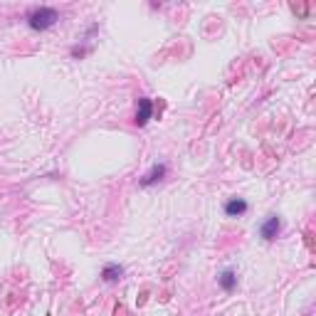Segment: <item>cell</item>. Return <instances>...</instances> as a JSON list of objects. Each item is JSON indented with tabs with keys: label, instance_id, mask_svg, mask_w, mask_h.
Masks as SVG:
<instances>
[{
	"label": "cell",
	"instance_id": "obj_1",
	"mask_svg": "<svg viewBox=\"0 0 316 316\" xmlns=\"http://www.w3.org/2000/svg\"><path fill=\"white\" fill-rule=\"evenodd\" d=\"M59 15H57L55 8H38V10H32L30 15H27V25L32 27V30H47V27H52Z\"/></svg>",
	"mask_w": 316,
	"mask_h": 316
},
{
	"label": "cell",
	"instance_id": "obj_2",
	"mask_svg": "<svg viewBox=\"0 0 316 316\" xmlns=\"http://www.w3.org/2000/svg\"><path fill=\"white\" fill-rule=\"evenodd\" d=\"M151 114H153V104H151V99H138V112H136V124L138 126H146L151 119Z\"/></svg>",
	"mask_w": 316,
	"mask_h": 316
},
{
	"label": "cell",
	"instance_id": "obj_3",
	"mask_svg": "<svg viewBox=\"0 0 316 316\" xmlns=\"http://www.w3.org/2000/svg\"><path fill=\"white\" fill-rule=\"evenodd\" d=\"M279 230H282V220H279L277 215H272L267 223L262 225L260 232H262V237H264V240H274V237L279 235Z\"/></svg>",
	"mask_w": 316,
	"mask_h": 316
},
{
	"label": "cell",
	"instance_id": "obj_4",
	"mask_svg": "<svg viewBox=\"0 0 316 316\" xmlns=\"http://www.w3.org/2000/svg\"><path fill=\"white\" fill-rule=\"evenodd\" d=\"M163 175H166V166H163V163H161V166H158V163H156V166L151 168L149 173H146V175H144V178H141V186H144V188L153 186V183H158V181H161V178H163Z\"/></svg>",
	"mask_w": 316,
	"mask_h": 316
},
{
	"label": "cell",
	"instance_id": "obj_5",
	"mask_svg": "<svg viewBox=\"0 0 316 316\" xmlns=\"http://www.w3.org/2000/svg\"><path fill=\"white\" fill-rule=\"evenodd\" d=\"M225 213H227L230 218H237V215H242V213H247V203L240 200V198H232V200L225 203Z\"/></svg>",
	"mask_w": 316,
	"mask_h": 316
},
{
	"label": "cell",
	"instance_id": "obj_6",
	"mask_svg": "<svg viewBox=\"0 0 316 316\" xmlns=\"http://www.w3.org/2000/svg\"><path fill=\"white\" fill-rule=\"evenodd\" d=\"M121 274H124V267H121V264H107L104 272H101L104 282H119Z\"/></svg>",
	"mask_w": 316,
	"mask_h": 316
},
{
	"label": "cell",
	"instance_id": "obj_7",
	"mask_svg": "<svg viewBox=\"0 0 316 316\" xmlns=\"http://www.w3.org/2000/svg\"><path fill=\"white\" fill-rule=\"evenodd\" d=\"M235 284H237V274L235 272H223V277H220V287H223L225 292H232L235 289Z\"/></svg>",
	"mask_w": 316,
	"mask_h": 316
}]
</instances>
